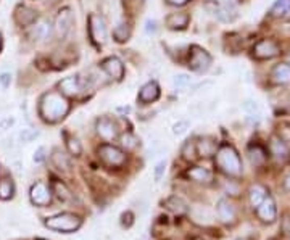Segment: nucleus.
<instances>
[{
	"mask_svg": "<svg viewBox=\"0 0 290 240\" xmlns=\"http://www.w3.org/2000/svg\"><path fill=\"white\" fill-rule=\"evenodd\" d=\"M68 110L69 105L66 98L57 92L45 94L39 105V113L47 123H57L60 119H63L68 115Z\"/></svg>",
	"mask_w": 290,
	"mask_h": 240,
	"instance_id": "obj_1",
	"label": "nucleus"
},
{
	"mask_svg": "<svg viewBox=\"0 0 290 240\" xmlns=\"http://www.w3.org/2000/svg\"><path fill=\"white\" fill-rule=\"evenodd\" d=\"M214 155H216V165L224 174L231 177H239L242 174V162L234 147L224 144L218 148V152Z\"/></svg>",
	"mask_w": 290,
	"mask_h": 240,
	"instance_id": "obj_2",
	"label": "nucleus"
},
{
	"mask_svg": "<svg viewBox=\"0 0 290 240\" xmlns=\"http://www.w3.org/2000/svg\"><path fill=\"white\" fill-rule=\"evenodd\" d=\"M45 226L57 232H75L81 227V218L72 213H60L47 218Z\"/></svg>",
	"mask_w": 290,
	"mask_h": 240,
	"instance_id": "obj_3",
	"label": "nucleus"
},
{
	"mask_svg": "<svg viewBox=\"0 0 290 240\" xmlns=\"http://www.w3.org/2000/svg\"><path fill=\"white\" fill-rule=\"evenodd\" d=\"M210 66H211L210 54L199 45H192L189 54V68L195 73H206Z\"/></svg>",
	"mask_w": 290,
	"mask_h": 240,
	"instance_id": "obj_4",
	"label": "nucleus"
},
{
	"mask_svg": "<svg viewBox=\"0 0 290 240\" xmlns=\"http://www.w3.org/2000/svg\"><path fill=\"white\" fill-rule=\"evenodd\" d=\"M99 158L107 166L116 168V166L124 165V162H126V153H124L123 150H119L118 147H115V145L103 144V145L99 147Z\"/></svg>",
	"mask_w": 290,
	"mask_h": 240,
	"instance_id": "obj_5",
	"label": "nucleus"
},
{
	"mask_svg": "<svg viewBox=\"0 0 290 240\" xmlns=\"http://www.w3.org/2000/svg\"><path fill=\"white\" fill-rule=\"evenodd\" d=\"M89 33L92 41H94L97 45H103L107 42V37H108V31H107V24L103 21V18L92 13L89 16Z\"/></svg>",
	"mask_w": 290,
	"mask_h": 240,
	"instance_id": "obj_6",
	"label": "nucleus"
},
{
	"mask_svg": "<svg viewBox=\"0 0 290 240\" xmlns=\"http://www.w3.org/2000/svg\"><path fill=\"white\" fill-rule=\"evenodd\" d=\"M72 24H75V16H72V12L69 8H63V10H60V13L55 19V33L60 39H63L68 36V33L71 31V28Z\"/></svg>",
	"mask_w": 290,
	"mask_h": 240,
	"instance_id": "obj_7",
	"label": "nucleus"
},
{
	"mask_svg": "<svg viewBox=\"0 0 290 240\" xmlns=\"http://www.w3.org/2000/svg\"><path fill=\"white\" fill-rule=\"evenodd\" d=\"M256 215L258 218L261 219L263 223H268V224H271L276 221V216H277V208H276V202H274V198L271 195H268L263 202L258 205L256 208Z\"/></svg>",
	"mask_w": 290,
	"mask_h": 240,
	"instance_id": "obj_8",
	"label": "nucleus"
},
{
	"mask_svg": "<svg viewBox=\"0 0 290 240\" xmlns=\"http://www.w3.org/2000/svg\"><path fill=\"white\" fill-rule=\"evenodd\" d=\"M31 202L36 206H47L52 202V192L44 182H36L31 187Z\"/></svg>",
	"mask_w": 290,
	"mask_h": 240,
	"instance_id": "obj_9",
	"label": "nucleus"
},
{
	"mask_svg": "<svg viewBox=\"0 0 290 240\" xmlns=\"http://www.w3.org/2000/svg\"><path fill=\"white\" fill-rule=\"evenodd\" d=\"M216 211H218V218H220L223 223H226V224L235 223L237 211H235V206L229 202V200L221 198L216 205Z\"/></svg>",
	"mask_w": 290,
	"mask_h": 240,
	"instance_id": "obj_10",
	"label": "nucleus"
},
{
	"mask_svg": "<svg viewBox=\"0 0 290 240\" xmlns=\"http://www.w3.org/2000/svg\"><path fill=\"white\" fill-rule=\"evenodd\" d=\"M279 54V47L276 42L273 41H268V39H264V41H260L255 48H253V55L256 58H260V60H269V58H273Z\"/></svg>",
	"mask_w": 290,
	"mask_h": 240,
	"instance_id": "obj_11",
	"label": "nucleus"
},
{
	"mask_svg": "<svg viewBox=\"0 0 290 240\" xmlns=\"http://www.w3.org/2000/svg\"><path fill=\"white\" fill-rule=\"evenodd\" d=\"M58 89H60V92L66 97H76L82 91L81 79L76 76H68L58 83Z\"/></svg>",
	"mask_w": 290,
	"mask_h": 240,
	"instance_id": "obj_12",
	"label": "nucleus"
},
{
	"mask_svg": "<svg viewBox=\"0 0 290 240\" xmlns=\"http://www.w3.org/2000/svg\"><path fill=\"white\" fill-rule=\"evenodd\" d=\"M102 69L105 71L108 76H111L113 79H119L124 76V65L119 58L116 57H110L107 60H103L102 62Z\"/></svg>",
	"mask_w": 290,
	"mask_h": 240,
	"instance_id": "obj_13",
	"label": "nucleus"
},
{
	"mask_svg": "<svg viewBox=\"0 0 290 240\" xmlns=\"http://www.w3.org/2000/svg\"><path fill=\"white\" fill-rule=\"evenodd\" d=\"M97 134L103 141H113L118 137V127L110 118H102L97 121Z\"/></svg>",
	"mask_w": 290,
	"mask_h": 240,
	"instance_id": "obj_14",
	"label": "nucleus"
},
{
	"mask_svg": "<svg viewBox=\"0 0 290 240\" xmlns=\"http://www.w3.org/2000/svg\"><path fill=\"white\" fill-rule=\"evenodd\" d=\"M52 36V24L45 19H40L39 23L33 24V29H31V39L36 42H45L49 41Z\"/></svg>",
	"mask_w": 290,
	"mask_h": 240,
	"instance_id": "obj_15",
	"label": "nucleus"
},
{
	"mask_svg": "<svg viewBox=\"0 0 290 240\" xmlns=\"http://www.w3.org/2000/svg\"><path fill=\"white\" fill-rule=\"evenodd\" d=\"M36 18H37L36 12H34V10H31L29 7L19 5L15 10V21L19 26H33L36 23Z\"/></svg>",
	"mask_w": 290,
	"mask_h": 240,
	"instance_id": "obj_16",
	"label": "nucleus"
},
{
	"mask_svg": "<svg viewBox=\"0 0 290 240\" xmlns=\"http://www.w3.org/2000/svg\"><path fill=\"white\" fill-rule=\"evenodd\" d=\"M160 97V87L157 83H147L142 89H140V92H139V102L143 103V105H147V103H152L155 102Z\"/></svg>",
	"mask_w": 290,
	"mask_h": 240,
	"instance_id": "obj_17",
	"label": "nucleus"
},
{
	"mask_svg": "<svg viewBox=\"0 0 290 240\" xmlns=\"http://www.w3.org/2000/svg\"><path fill=\"white\" fill-rule=\"evenodd\" d=\"M197 155L202 158H210L216 153V142L211 137H202L195 142Z\"/></svg>",
	"mask_w": 290,
	"mask_h": 240,
	"instance_id": "obj_18",
	"label": "nucleus"
},
{
	"mask_svg": "<svg viewBox=\"0 0 290 240\" xmlns=\"http://www.w3.org/2000/svg\"><path fill=\"white\" fill-rule=\"evenodd\" d=\"M269 148H271V153L274 155L276 159H279V162H285V159L290 156V150H288L287 144L282 142L281 139H277V137H273V139H271Z\"/></svg>",
	"mask_w": 290,
	"mask_h": 240,
	"instance_id": "obj_19",
	"label": "nucleus"
},
{
	"mask_svg": "<svg viewBox=\"0 0 290 240\" xmlns=\"http://www.w3.org/2000/svg\"><path fill=\"white\" fill-rule=\"evenodd\" d=\"M187 177L192 179V181L199 182V184H210L211 179H213V174L210 169L206 168H202V166H195V168H190L187 171Z\"/></svg>",
	"mask_w": 290,
	"mask_h": 240,
	"instance_id": "obj_20",
	"label": "nucleus"
},
{
	"mask_svg": "<svg viewBox=\"0 0 290 240\" xmlns=\"http://www.w3.org/2000/svg\"><path fill=\"white\" fill-rule=\"evenodd\" d=\"M192 218H194V221L195 223H199V224H205V226H208V224H213L214 221V215L210 208H206V206H197L192 209Z\"/></svg>",
	"mask_w": 290,
	"mask_h": 240,
	"instance_id": "obj_21",
	"label": "nucleus"
},
{
	"mask_svg": "<svg viewBox=\"0 0 290 240\" xmlns=\"http://www.w3.org/2000/svg\"><path fill=\"white\" fill-rule=\"evenodd\" d=\"M268 197V189L261 184H253L248 191V200H250V205L256 208L263 200Z\"/></svg>",
	"mask_w": 290,
	"mask_h": 240,
	"instance_id": "obj_22",
	"label": "nucleus"
},
{
	"mask_svg": "<svg viewBox=\"0 0 290 240\" xmlns=\"http://www.w3.org/2000/svg\"><path fill=\"white\" fill-rule=\"evenodd\" d=\"M52 163H54V166L57 169H60V171H65V173H68L69 168H71L69 156L65 152H61V150H54V155H52Z\"/></svg>",
	"mask_w": 290,
	"mask_h": 240,
	"instance_id": "obj_23",
	"label": "nucleus"
},
{
	"mask_svg": "<svg viewBox=\"0 0 290 240\" xmlns=\"http://www.w3.org/2000/svg\"><path fill=\"white\" fill-rule=\"evenodd\" d=\"M164 206H166L170 211H173L174 215H185V213H187V209H189L187 203H185L181 197H176V195L170 197L166 202H164Z\"/></svg>",
	"mask_w": 290,
	"mask_h": 240,
	"instance_id": "obj_24",
	"label": "nucleus"
},
{
	"mask_svg": "<svg viewBox=\"0 0 290 240\" xmlns=\"http://www.w3.org/2000/svg\"><path fill=\"white\" fill-rule=\"evenodd\" d=\"M189 24L187 13H173L166 18V26L170 29H184Z\"/></svg>",
	"mask_w": 290,
	"mask_h": 240,
	"instance_id": "obj_25",
	"label": "nucleus"
},
{
	"mask_svg": "<svg viewBox=\"0 0 290 240\" xmlns=\"http://www.w3.org/2000/svg\"><path fill=\"white\" fill-rule=\"evenodd\" d=\"M273 79L277 84H287L290 83V65L281 63L273 69Z\"/></svg>",
	"mask_w": 290,
	"mask_h": 240,
	"instance_id": "obj_26",
	"label": "nucleus"
},
{
	"mask_svg": "<svg viewBox=\"0 0 290 240\" xmlns=\"http://www.w3.org/2000/svg\"><path fill=\"white\" fill-rule=\"evenodd\" d=\"M13 192H15L13 182L8 177L0 179V200H10L13 197Z\"/></svg>",
	"mask_w": 290,
	"mask_h": 240,
	"instance_id": "obj_27",
	"label": "nucleus"
},
{
	"mask_svg": "<svg viewBox=\"0 0 290 240\" xmlns=\"http://www.w3.org/2000/svg\"><path fill=\"white\" fill-rule=\"evenodd\" d=\"M113 36H115V39L118 42H126L129 36H131V28L128 23H124L121 21L116 28H115V31H113Z\"/></svg>",
	"mask_w": 290,
	"mask_h": 240,
	"instance_id": "obj_28",
	"label": "nucleus"
},
{
	"mask_svg": "<svg viewBox=\"0 0 290 240\" xmlns=\"http://www.w3.org/2000/svg\"><path fill=\"white\" fill-rule=\"evenodd\" d=\"M290 12V0H276V4L271 8V13L276 18L285 16Z\"/></svg>",
	"mask_w": 290,
	"mask_h": 240,
	"instance_id": "obj_29",
	"label": "nucleus"
},
{
	"mask_svg": "<svg viewBox=\"0 0 290 240\" xmlns=\"http://www.w3.org/2000/svg\"><path fill=\"white\" fill-rule=\"evenodd\" d=\"M248 156H250V162L253 165H261L264 159H266V152L260 147V145H255L248 150Z\"/></svg>",
	"mask_w": 290,
	"mask_h": 240,
	"instance_id": "obj_30",
	"label": "nucleus"
},
{
	"mask_svg": "<svg viewBox=\"0 0 290 240\" xmlns=\"http://www.w3.org/2000/svg\"><path fill=\"white\" fill-rule=\"evenodd\" d=\"M190 83H192V77L187 73H178V74H174V77H173V86L176 89H185Z\"/></svg>",
	"mask_w": 290,
	"mask_h": 240,
	"instance_id": "obj_31",
	"label": "nucleus"
},
{
	"mask_svg": "<svg viewBox=\"0 0 290 240\" xmlns=\"http://www.w3.org/2000/svg\"><path fill=\"white\" fill-rule=\"evenodd\" d=\"M39 136H40V132L37 131V129L26 127V129H23L21 132H19V141L25 142V144H29V142H34Z\"/></svg>",
	"mask_w": 290,
	"mask_h": 240,
	"instance_id": "obj_32",
	"label": "nucleus"
},
{
	"mask_svg": "<svg viewBox=\"0 0 290 240\" xmlns=\"http://www.w3.org/2000/svg\"><path fill=\"white\" fill-rule=\"evenodd\" d=\"M121 145L126 148V150H132V148H136L137 147V144H139V141H137V137L134 136L132 132H126V134H123L121 136Z\"/></svg>",
	"mask_w": 290,
	"mask_h": 240,
	"instance_id": "obj_33",
	"label": "nucleus"
},
{
	"mask_svg": "<svg viewBox=\"0 0 290 240\" xmlns=\"http://www.w3.org/2000/svg\"><path fill=\"white\" fill-rule=\"evenodd\" d=\"M66 145H68V150H69L71 155L79 156V155L82 153V147H81V144H79V141H78L76 137L66 136Z\"/></svg>",
	"mask_w": 290,
	"mask_h": 240,
	"instance_id": "obj_34",
	"label": "nucleus"
},
{
	"mask_svg": "<svg viewBox=\"0 0 290 240\" xmlns=\"http://www.w3.org/2000/svg\"><path fill=\"white\" fill-rule=\"evenodd\" d=\"M182 156L187 159V162H192V159L197 158V148H195V142L194 141H187L182 147Z\"/></svg>",
	"mask_w": 290,
	"mask_h": 240,
	"instance_id": "obj_35",
	"label": "nucleus"
},
{
	"mask_svg": "<svg viewBox=\"0 0 290 240\" xmlns=\"http://www.w3.org/2000/svg\"><path fill=\"white\" fill-rule=\"evenodd\" d=\"M187 129H190V121L189 119H178L173 124V134L174 136H182L187 132Z\"/></svg>",
	"mask_w": 290,
	"mask_h": 240,
	"instance_id": "obj_36",
	"label": "nucleus"
},
{
	"mask_svg": "<svg viewBox=\"0 0 290 240\" xmlns=\"http://www.w3.org/2000/svg\"><path fill=\"white\" fill-rule=\"evenodd\" d=\"M54 187H55V192H57V195H58V198H60V200H69V198H71V194H69V191L66 189V185H65V184H61V182H55V184H54Z\"/></svg>",
	"mask_w": 290,
	"mask_h": 240,
	"instance_id": "obj_37",
	"label": "nucleus"
},
{
	"mask_svg": "<svg viewBox=\"0 0 290 240\" xmlns=\"http://www.w3.org/2000/svg\"><path fill=\"white\" fill-rule=\"evenodd\" d=\"M164 171H166V162H164V159H161V162H158L157 166H155V171H153V179H155V181L158 182L160 179L163 177Z\"/></svg>",
	"mask_w": 290,
	"mask_h": 240,
	"instance_id": "obj_38",
	"label": "nucleus"
},
{
	"mask_svg": "<svg viewBox=\"0 0 290 240\" xmlns=\"http://www.w3.org/2000/svg\"><path fill=\"white\" fill-rule=\"evenodd\" d=\"M158 21L157 19H147L145 21V33H147L149 36H155L158 33Z\"/></svg>",
	"mask_w": 290,
	"mask_h": 240,
	"instance_id": "obj_39",
	"label": "nucleus"
},
{
	"mask_svg": "<svg viewBox=\"0 0 290 240\" xmlns=\"http://www.w3.org/2000/svg\"><path fill=\"white\" fill-rule=\"evenodd\" d=\"M15 124V116H2L0 118V131H8Z\"/></svg>",
	"mask_w": 290,
	"mask_h": 240,
	"instance_id": "obj_40",
	"label": "nucleus"
},
{
	"mask_svg": "<svg viewBox=\"0 0 290 240\" xmlns=\"http://www.w3.org/2000/svg\"><path fill=\"white\" fill-rule=\"evenodd\" d=\"M211 86H213V83H211V81H202V83H199V84H195V86L190 89V92H192V94L203 92V91H206V89H210Z\"/></svg>",
	"mask_w": 290,
	"mask_h": 240,
	"instance_id": "obj_41",
	"label": "nucleus"
},
{
	"mask_svg": "<svg viewBox=\"0 0 290 240\" xmlns=\"http://www.w3.org/2000/svg\"><path fill=\"white\" fill-rule=\"evenodd\" d=\"M132 218H134V216H132L131 211L123 213V215H121V224H123V227H131L132 223H134V219H132Z\"/></svg>",
	"mask_w": 290,
	"mask_h": 240,
	"instance_id": "obj_42",
	"label": "nucleus"
},
{
	"mask_svg": "<svg viewBox=\"0 0 290 240\" xmlns=\"http://www.w3.org/2000/svg\"><path fill=\"white\" fill-rule=\"evenodd\" d=\"M33 159H34V163H42L45 159V147H39L34 152Z\"/></svg>",
	"mask_w": 290,
	"mask_h": 240,
	"instance_id": "obj_43",
	"label": "nucleus"
},
{
	"mask_svg": "<svg viewBox=\"0 0 290 240\" xmlns=\"http://www.w3.org/2000/svg\"><path fill=\"white\" fill-rule=\"evenodd\" d=\"M12 84V74L10 73H0V86L4 89H8Z\"/></svg>",
	"mask_w": 290,
	"mask_h": 240,
	"instance_id": "obj_44",
	"label": "nucleus"
},
{
	"mask_svg": "<svg viewBox=\"0 0 290 240\" xmlns=\"http://www.w3.org/2000/svg\"><path fill=\"white\" fill-rule=\"evenodd\" d=\"M244 108L247 110L248 113H255V112H258V105H256V102H253V100H247V102L244 103Z\"/></svg>",
	"mask_w": 290,
	"mask_h": 240,
	"instance_id": "obj_45",
	"label": "nucleus"
},
{
	"mask_svg": "<svg viewBox=\"0 0 290 240\" xmlns=\"http://www.w3.org/2000/svg\"><path fill=\"white\" fill-rule=\"evenodd\" d=\"M282 229H284V232L290 237V216H285L284 223H282Z\"/></svg>",
	"mask_w": 290,
	"mask_h": 240,
	"instance_id": "obj_46",
	"label": "nucleus"
},
{
	"mask_svg": "<svg viewBox=\"0 0 290 240\" xmlns=\"http://www.w3.org/2000/svg\"><path fill=\"white\" fill-rule=\"evenodd\" d=\"M131 106L129 105H124V106H118L116 108V113H119V115H128V113H131Z\"/></svg>",
	"mask_w": 290,
	"mask_h": 240,
	"instance_id": "obj_47",
	"label": "nucleus"
},
{
	"mask_svg": "<svg viewBox=\"0 0 290 240\" xmlns=\"http://www.w3.org/2000/svg\"><path fill=\"white\" fill-rule=\"evenodd\" d=\"M168 2L173 4V5H182V4L187 2V0H168Z\"/></svg>",
	"mask_w": 290,
	"mask_h": 240,
	"instance_id": "obj_48",
	"label": "nucleus"
},
{
	"mask_svg": "<svg viewBox=\"0 0 290 240\" xmlns=\"http://www.w3.org/2000/svg\"><path fill=\"white\" fill-rule=\"evenodd\" d=\"M2 48H4V39L0 36V52H2Z\"/></svg>",
	"mask_w": 290,
	"mask_h": 240,
	"instance_id": "obj_49",
	"label": "nucleus"
},
{
	"mask_svg": "<svg viewBox=\"0 0 290 240\" xmlns=\"http://www.w3.org/2000/svg\"><path fill=\"white\" fill-rule=\"evenodd\" d=\"M285 185H287V187L290 189V176L287 177V181H285Z\"/></svg>",
	"mask_w": 290,
	"mask_h": 240,
	"instance_id": "obj_50",
	"label": "nucleus"
},
{
	"mask_svg": "<svg viewBox=\"0 0 290 240\" xmlns=\"http://www.w3.org/2000/svg\"><path fill=\"white\" fill-rule=\"evenodd\" d=\"M140 240H149V237H147V235H143V237H142Z\"/></svg>",
	"mask_w": 290,
	"mask_h": 240,
	"instance_id": "obj_51",
	"label": "nucleus"
},
{
	"mask_svg": "<svg viewBox=\"0 0 290 240\" xmlns=\"http://www.w3.org/2000/svg\"><path fill=\"white\" fill-rule=\"evenodd\" d=\"M235 240H247V238H235Z\"/></svg>",
	"mask_w": 290,
	"mask_h": 240,
	"instance_id": "obj_52",
	"label": "nucleus"
}]
</instances>
